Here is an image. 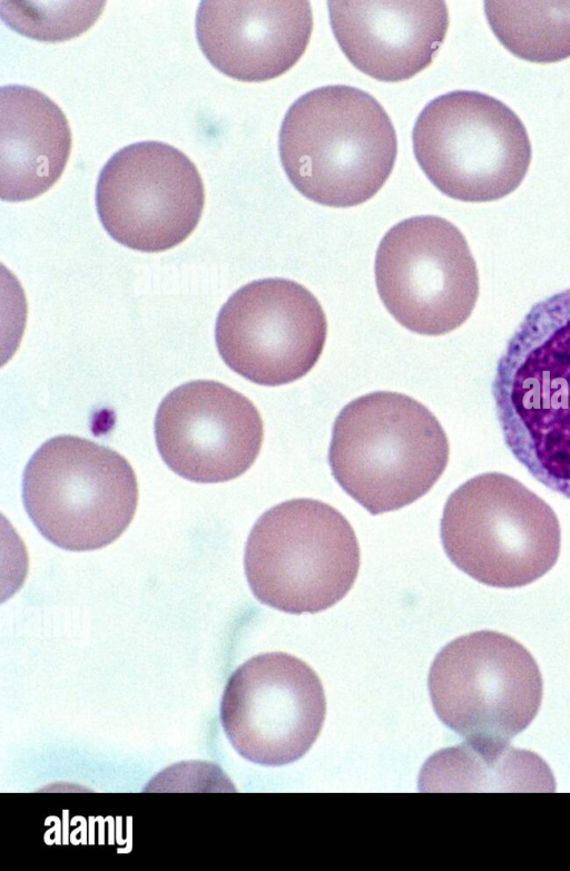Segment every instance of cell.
Segmentation results:
<instances>
[{"label": "cell", "instance_id": "6da1fadb", "mask_svg": "<svg viewBox=\"0 0 570 871\" xmlns=\"http://www.w3.org/2000/svg\"><path fill=\"white\" fill-rule=\"evenodd\" d=\"M492 395L513 457L570 499V288L525 314L498 360Z\"/></svg>", "mask_w": 570, "mask_h": 871}, {"label": "cell", "instance_id": "7a4b0ae2", "mask_svg": "<svg viewBox=\"0 0 570 871\" xmlns=\"http://www.w3.org/2000/svg\"><path fill=\"white\" fill-rule=\"evenodd\" d=\"M281 163L306 198L352 207L373 197L391 175L397 154L393 124L381 104L361 89H313L288 108L279 130Z\"/></svg>", "mask_w": 570, "mask_h": 871}, {"label": "cell", "instance_id": "3957f363", "mask_svg": "<svg viewBox=\"0 0 570 871\" xmlns=\"http://www.w3.org/2000/svg\"><path fill=\"white\" fill-rule=\"evenodd\" d=\"M449 441L436 417L413 398L375 391L334 421L328 463L336 482L371 515L424 496L444 472Z\"/></svg>", "mask_w": 570, "mask_h": 871}, {"label": "cell", "instance_id": "277c9868", "mask_svg": "<svg viewBox=\"0 0 570 871\" xmlns=\"http://www.w3.org/2000/svg\"><path fill=\"white\" fill-rule=\"evenodd\" d=\"M441 541L449 559L497 588L529 585L557 562L561 531L553 509L504 473L478 474L448 498Z\"/></svg>", "mask_w": 570, "mask_h": 871}, {"label": "cell", "instance_id": "5b68a950", "mask_svg": "<svg viewBox=\"0 0 570 871\" xmlns=\"http://www.w3.org/2000/svg\"><path fill=\"white\" fill-rule=\"evenodd\" d=\"M244 567L254 596L288 614L318 613L338 603L360 568L348 520L314 499H292L265 511L247 538Z\"/></svg>", "mask_w": 570, "mask_h": 871}, {"label": "cell", "instance_id": "8992f818", "mask_svg": "<svg viewBox=\"0 0 570 871\" xmlns=\"http://www.w3.org/2000/svg\"><path fill=\"white\" fill-rule=\"evenodd\" d=\"M22 499L30 519L53 545L72 551L102 548L129 526L138 486L129 462L92 441L59 435L29 460Z\"/></svg>", "mask_w": 570, "mask_h": 871}, {"label": "cell", "instance_id": "52a82bcc", "mask_svg": "<svg viewBox=\"0 0 570 871\" xmlns=\"http://www.w3.org/2000/svg\"><path fill=\"white\" fill-rule=\"evenodd\" d=\"M417 164L444 195L462 202H492L514 192L531 163V143L515 112L472 90L431 100L412 134Z\"/></svg>", "mask_w": 570, "mask_h": 871}, {"label": "cell", "instance_id": "ba28073f", "mask_svg": "<svg viewBox=\"0 0 570 871\" xmlns=\"http://www.w3.org/2000/svg\"><path fill=\"white\" fill-rule=\"evenodd\" d=\"M428 686L439 718L465 740L508 743L535 717L542 677L514 638L479 630L460 636L435 656Z\"/></svg>", "mask_w": 570, "mask_h": 871}, {"label": "cell", "instance_id": "9c48e42d", "mask_svg": "<svg viewBox=\"0 0 570 871\" xmlns=\"http://www.w3.org/2000/svg\"><path fill=\"white\" fill-rule=\"evenodd\" d=\"M374 272L390 314L417 334L442 335L458 329L479 296V273L468 242L439 216H414L391 227L379 244Z\"/></svg>", "mask_w": 570, "mask_h": 871}, {"label": "cell", "instance_id": "30bf717a", "mask_svg": "<svg viewBox=\"0 0 570 871\" xmlns=\"http://www.w3.org/2000/svg\"><path fill=\"white\" fill-rule=\"evenodd\" d=\"M205 193L194 163L160 141L131 144L100 172L96 206L107 233L140 252H161L196 228Z\"/></svg>", "mask_w": 570, "mask_h": 871}, {"label": "cell", "instance_id": "8fae6325", "mask_svg": "<svg viewBox=\"0 0 570 871\" xmlns=\"http://www.w3.org/2000/svg\"><path fill=\"white\" fill-rule=\"evenodd\" d=\"M326 334V316L314 294L279 277L237 290L220 309L215 327L227 366L266 386L307 374L322 354Z\"/></svg>", "mask_w": 570, "mask_h": 871}, {"label": "cell", "instance_id": "7c38bea8", "mask_svg": "<svg viewBox=\"0 0 570 871\" xmlns=\"http://www.w3.org/2000/svg\"><path fill=\"white\" fill-rule=\"evenodd\" d=\"M326 702L317 674L281 652L252 657L229 677L220 722L236 752L261 765L301 759L316 741Z\"/></svg>", "mask_w": 570, "mask_h": 871}, {"label": "cell", "instance_id": "4fadbf2b", "mask_svg": "<svg viewBox=\"0 0 570 871\" xmlns=\"http://www.w3.org/2000/svg\"><path fill=\"white\" fill-rule=\"evenodd\" d=\"M264 437L253 402L216 381L198 380L169 392L158 407L155 438L165 463L202 483L243 474L256 460Z\"/></svg>", "mask_w": 570, "mask_h": 871}, {"label": "cell", "instance_id": "5bb4252c", "mask_svg": "<svg viewBox=\"0 0 570 871\" xmlns=\"http://www.w3.org/2000/svg\"><path fill=\"white\" fill-rule=\"evenodd\" d=\"M313 30L306 0H205L196 35L208 61L249 82L278 77L303 56Z\"/></svg>", "mask_w": 570, "mask_h": 871}, {"label": "cell", "instance_id": "9a60e30c", "mask_svg": "<svg viewBox=\"0 0 570 871\" xmlns=\"http://www.w3.org/2000/svg\"><path fill=\"white\" fill-rule=\"evenodd\" d=\"M327 6L331 28L346 58L381 81L406 80L425 69L449 27L441 0H333Z\"/></svg>", "mask_w": 570, "mask_h": 871}, {"label": "cell", "instance_id": "2e32d148", "mask_svg": "<svg viewBox=\"0 0 570 871\" xmlns=\"http://www.w3.org/2000/svg\"><path fill=\"white\" fill-rule=\"evenodd\" d=\"M71 149L68 120L49 97L31 87L0 89V197L32 199L61 176Z\"/></svg>", "mask_w": 570, "mask_h": 871}, {"label": "cell", "instance_id": "e0dca14e", "mask_svg": "<svg viewBox=\"0 0 570 871\" xmlns=\"http://www.w3.org/2000/svg\"><path fill=\"white\" fill-rule=\"evenodd\" d=\"M492 32L520 59L549 63L570 57V1H485Z\"/></svg>", "mask_w": 570, "mask_h": 871}, {"label": "cell", "instance_id": "ac0fdd59", "mask_svg": "<svg viewBox=\"0 0 570 871\" xmlns=\"http://www.w3.org/2000/svg\"><path fill=\"white\" fill-rule=\"evenodd\" d=\"M105 2L1 1L2 20L17 32L42 41L79 36L99 17Z\"/></svg>", "mask_w": 570, "mask_h": 871}]
</instances>
